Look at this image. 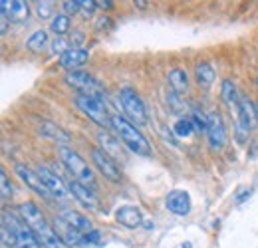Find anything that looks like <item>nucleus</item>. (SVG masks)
I'll list each match as a JSON object with an SVG mask.
<instances>
[{"label":"nucleus","instance_id":"obj_13","mask_svg":"<svg viewBox=\"0 0 258 248\" xmlns=\"http://www.w3.org/2000/svg\"><path fill=\"white\" fill-rule=\"evenodd\" d=\"M36 173L40 175V179L44 181V185L48 187V191L52 193V197H56V199H64L66 193H68V189H66L64 181H62L54 171H50L46 165H40V167L36 169Z\"/></svg>","mask_w":258,"mask_h":248},{"label":"nucleus","instance_id":"obj_17","mask_svg":"<svg viewBox=\"0 0 258 248\" xmlns=\"http://www.w3.org/2000/svg\"><path fill=\"white\" fill-rule=\"evenodd\" d=\"M90 60V52L84 50V48H72L68 50L64 56H60V66L64 70H70V72H76L80 66L88 64Z\"/></svg>","mask_w":258,"mask_h":248},{"label":"nucleus","instance_id":"obj_25","mask_svg":"<svg viewBox=\"0 0 258 248\" xmlns=\"http://www.w3.org/2000/svg\"><path fill=\"white\" fill-rule=\"evenodd\" d=\"M97 139H99V143L103 145V151H105L107 155H111V157L119 155V145H117V141H113V139H111V135H109V133L101 131V133H97Z\"/></svg>","mask_w":258,"mask_h":248},{"label":"nucleus","instance_id":"obj_30","mask_svg":"<svg viewBox=\"0 0 258 248\" xmlns=\"http://www.w3.org/2000/svg\"><path fill=\"white\" fill-rule=\"evenodd\" d=\"M191 121H193V127L197 129V131H205V133H207V127H209V117H205V115H203V111H193Z\"/></svg>","mask_w":258,"mask_h":248},{"label":"nucleus","instance_id":"obj_7","mask_svg":"<svg viewBox=\"0 0 258 248\" xmlns=\"http://www.w3.org/2000/svg\"><path fill=\"white\" fill-rule=\"evenodd\" d=\"M76 105H78V109H82L99 127H111V115L107 113V107H105L103 99L88 97V95H78L76 97Z\"/></svg>","mask_w":258,"mask_h":248},{"label":"nucleus","instance_id":"obj_33","mask_svg":"<svg viewBox=\"0 0 258 248\" xmlns=\"http://www.w3.org/2000/svg\"><path fill=\"white\" fill-rule=\"evenodd\" d=\"M80 4H82V10H84V14H86V16H92V14H94V10L97 8L96 0H82Z\"/></svg>","mask_w":258,"mask_h":248},{"label":"nucleus","instance_id":"obj_14","mask_svg":"<svg viewBox=\"0 0 258 248\" xmlns=\"http://www.w3.org/2000/svg\"><path fill=\"white\" fill-rule=\"evenodd\" d=\"M167 209L177 217H187L191 213V197L187 191H171L167 195Z\"/></svg>","mask_w":258,"mask_h":248},{"label":"nucleus","instance_id":"obj_21","mask_svg":"<svg viewBox=\"0 0 258 248\" xmlns=\"http://www.w3.org/2000/svg\"><path fill=\"white\" fill-rule=\"evenodd\" d=\"M40 135H44V137H50V139H54V141H58V143H70V135L66 133L64 129H60L58 125L50 123V121H42L40 125Z\"/></svg>","mask_w":258,"mask_h":248},{"label":"nucleus","instance_id":"obj_1","mask_svg":"<svg viewBox=\"0 0 258 248\" xmlns=\"http://www.w3.org/2000/svg\"><path fill=\"white\" fill-rule=\"evenodd\" d=\"M2 244L6 248H42L32 228L22 220V217L2 211Z\"/></svg>","mask_w":258,"mask_h":248},{"label":"nucleus","instance_id":"obj_32","mask_svg":"<svg viewBox=\"0 0 258 248\" xmlns=\"http://www.w3.org/2000/svg\"><path fill=\"white\" fill-rule=\"evenodd\" d=\"M62 10H64V14H78L80 10H82V4H80V0H66L62 2Z\"/></svg>","mask_w":258,"mask_h":248},{"label":"nucleus","instance_id":"obj_4","mask_svg":"<svg viewBox=\"0 0 258 248\" xmlns=\"http://www.w3.org/2000/svg\"><path fill=\"white\" fill-rule=\"evenodd\" d=\"M60 159H62L66 169L70 171V175H72L76 181H80L82 185H86V187L96 185L94 171L90 169V165L84 161V157L80 155L78 151H74V149L68 147V145H60Z\"/></svg>","mask_w":258,"mask_h":248},{"label":"nucleus","instance_id":"obj_36","mask_svg":"<svg viewBox=\"0 0 258 248\" xmlns=\"http://www.w3.org/2000/svg\"><path fill=\"white\" fill-rule=\"evenodd\" d=\"M111 26V18H107V16H101L99 20H97V28L99 30H103V28H109Z\"/></svg>","mask_w":258,"mask_h":248},{"label":"nucleus","instance_id":"obj_22","mask_svg":"<svg viewBox=\"0 0 258 248\" xmlns=\"http://www.w3.org/2000/svg\"><path fill=\"white\" fill-rule=\"evenodd\" d=\"M195 76H197V82H199L203 88H211V86L215 84V78H217L213 66L209 62L199 64V66L195 68Z\"/></svg>","mask_w":258,"mask_h":248},{"label":"nucleus","instance_id":"obj_3","mask_svg":"<svg viewBox=\"0 0 258 248\" xmlns=\"http://www.w3.org/2000/svg\"><path fill=\"white\" fill-rule=\"evenodd\" d=\"M111 129L115 131V135L125 143V147L131 149L137 155H151V145L145 139V135L137 129V125H133L127 117L121 115H111Z\"/></svg>","mask_w":258,"mask_h":248},{"label":"nucleus","instance_id":"obj_12","mask_svg":"<svg viewBox=\"0 0 258 248\" xmlns=\"http://www.w3.org/2000/svg\"><path fill=\"white\" fill-rule=\"evenodd\" d=\"M0 12L8 22H24L30 14V6L28 2L22 0H2L0 2Z\"/></svg>","mask_w":258,"mask_h":248},{"label":"nucleus","instance_id":"obj_28","mask_svg":"<svg viewBox=\"0 0 258 248\" xmlns=\"http://www.w3.org/2000/svg\"><path fill=\"white\" fill-rule=\"evenodd\" d=\"M36 14H38V18H42V20L52 18V14H54V2H38V4H36ZM52 20H54V18H52Z\"/></svg>","mask_w":258,"mask_h":248},{"label":"nucleus","instance_id":"obj_2","mask_svg":"<svg viewBox=\"0 0 258 248\" xmlns=\"http://www.w3.org/2000/svg\"><path fill=\"white\" fill-rule=\"evenodd\" d=\"M18 213H20L22 220L32 228L36 238L40 240V244L44 248H64L66 246L64 242H62V238L56 234L54 226L48 224V220L44 218L42 211L38 209L36 203H30V201H28V203H22V205L18 207Z\"/></svg>","mask_w":258,"mask_h":248},{"label":"nucleus","instance_id":"obj_11","mask_svg":"<svg viewBox=\"0 0 258 248\" xmlns=\"http://www.w3.org/2000/svg\"><path fill=\"white\" fill-rule=\"evenodd\" d=\"M16 175L24 181V185L30 187L34 193H38L40 197H44V199H52V193L48 191V187L44 185V181L40 179V175L32 171V169H28L26 165H22V163H18L16 165Z\"/></svg>","mask_w":258,"mask_h":248},{"label":"nucleus","instance_id":"obj_27","mask_svg":"<svg viewBox=\"0 0 258 248\" xmlns=\"http://www.w3.org/2000/svg\"><path fill=\"white\" fill-rule=\"evenodd\" d=\"M195 131L193 127V121H191V117H187V119H179L177 123L173 125V133L177 135V137H191Z\"/></svg>","mask_w":258,"mask_h":248},{"label":"nucleus","instance_id":"obj_5","mask_svg":"<svg viewBox=\"0 0 258 248\" xmlns=\"http://www.w3.org/2000/svg\"><path fill=\"white\" fill-rule=\"evenodd\" d=\"M119 103L123 107V113L133 125L147 123V107L141 95L135 92L133 88H123L119 92Z\"/></svg>","mask_w":258,"mask_h":248},{"label":"nucleus","instance_id":"obj_9","mask_svg":"<svg viewBox=\"0 0 258 248\" xmlns=\"http://www.w3.org/2000/svg\"><path fill=\"white\" fill-rule=\"evenodd\" d=\"M207 139L211 149L221 151L226 145V127L221 117V113H211L209 115V127H207Z\"/></svg>","mask_w":258,"mask_h":248},{"label":"nucleus","instance_id":"obj_8","mask_svg":"<svg viewBox=\"0 0 258 248\" xmlns=\"http://www.w3.org/2000/svg\"><path fill=\"white\" fill-rule=\"evenodd\" d=\"M92 159H94V165L97 167V171L111 183H121V169L117 165V161L111 155H107L103 149L96 147L92 151Z\"/></svg>","mask_w":258,"mask_h":248},{"label":"nucleus","instance_id":"obj_15","mask_svg":"<svg viewBox=\"0 0 258 248\" xmlns=\"http://www.w3.org/2000/svg\"><path fill=\"white\" fill-rule=\"evenodd\" d=\"M70 193L74 195V199L84 207V209H90V211H96L97 209V199L94 197V193L90 191V187L82 185L80 181H70Z\"/></svg>","mask_w":258,"mask_h":248},{"label":"nucleus","instance_id":"obj_35","mask_svg":"<svg viewBox=\"0 0 258 248\" xmlns=\"http://www.w3.org/2000/svg\"><path fill=\"white\" fill-rule=\"evenodd\" d=\"M82 42H84V34H82V32H74V36H72V44H74V48H80Z\"/></svg>","mask_w":258,"mask_h":248},{"label":"nucleus","instance_id":"obj_31","mask_svg":"<svg viewBox=\"0 0 258 248\" xmlns=\"http://www.w3.org/2000/svg\"><path fill=\"white\" fill-rule=\"evenodd\" d=\"M68 50H72V48H70V42L66 40L64 36H62V38H56V40L52 42V52H54V54L64 56Z\"/></svg>","mask_w":258,"mask_h":248},{"label":"nucleus","instance_id":"obj_26","mask_svg":"<svg viewBox=\"0 0 258 248\" xmlns=\"http://www.w3.org/2000/svg\"><path fill=\"white\" fill-rule=\"evenodd\" d=\"M70 16H66V14H58V16H54V20L50 22V30L54 32V34H58L60 38L64 36L66 32L70 30Z\"/></svg>","mask_w":258,"mask_h":248},{"label":"nucleus","instance_id":"obj_34","mask_svg":"<svg viewBox=\"0 0 258 248\" xmlns=\"http://www.w3.org/2000/svg\"><path fill=\"white\" fill-rule=\"evenodd\" d=\"M97 240H99V232H97V230H92L90 234L84 236V242H86V244H94Z\"/></svg>","mask_w":258,"mask_h":248},{"label":"nucleus","instance_id":"obj_24","mask_svg":"<svg viewBox=\"0 0 258 248\" xmlns=\"http://www.w3.org/2000/svg\"><path fill=\"white\" fill-rule=\"evenodd\" d=\"M221 97H223V101L228 103V105H234V103L238 105L240 95H238V90H236L234 82H230V80L223 82V86H221Z\"/></svg>","mask_w":258,"mask_h":248},{"label":"nucleus","instance_id":"obj_6","mask_svg":"<svg viewBox=\"0 0 258 248\" xmlns=\"http://www.w3.org/2000/svg\"><path fill=\"white\" fill-rule=\"evenodd\" d=\"M66 84H68L70 88H74L80 95L105 99V92H103L101 84L97 82L94 76H90L88 72H82V70L68 72V76H66Z\"/></svg>","mask_w":258,"mask_h":248},{"label":"nucleus","instance_id":"obj_29","mask_svg":"<svg viewBox=\"0 0 258 248\" xmlns=\"http://www.w3.org/2000/svg\"><path fill=\"white\" fill-rule=\"evenodd\" d=\"M0 187H2V191H0L2 201H8L10 195H12V185H10V179H8V175H6L4 169H0Z\"/></svg>","mask_w":258,"mask_h":248},{"label":"nucleus","instance_id":"obj_16","mask_svg":"<svg viewBox=\"0 0 258 248\" xmlns=\"http://www.w3.org/2000/svg\"><path fill=\"white\" fill-rule=\"evenodd\" d=\"M258 121V111L256 107L250 103V99L246 97H240L238 101V123L242 131H250Z\"/></svg>","mask_w":258,"mask_h":248},{"label":"nucleus","instance_id":"obj_18","mask_svg":"<svg viewBox=\"0 0 258 248\" xmlns=\"http://www.w3.org/2000/svg\"><path fill=\"white\" fill-rule=\"evenodd\" d=\"M115 218L119 224H123L125 228H139L141 222H143V215L137 207H131V205H125V207H119L115 211Z\"/></svg>","mask_w":258,"mask_h":248},{"label":"nucleus","instance_id":"obj_23","mask_svg":"<svg viewBox=\"0 0 258 248\" xmlns=\"http://www.w3.org/2000/svg\"><path fill=\"white\" fill-rule=\"evenodd\" d=\"M48 32L46 30H36L28 38V42H26V46H28V50H32L36 54H40V52H44L46 48H48Z\"/></svg>","mask_w":258,"mask_h":248},{"label":"nucleus","instance_id":"obj_20","mask_svg":"<svg viewBox=\"0 0 258 248\" xmlns=\"http://www.w3.org/2000/svg\"><path fill=\"white\" fill-rule=\"evenodd\" d=\"M169 84H171V88H173V92L177 93H185L189 90V76H187V72L185 70H181V68H175V70H171L169 72Z\"/></svg>","mask_w":258,"mask_h":248},{"label":"nucleus","instance_id":"obj_37","mask_svg":"<svg viewBox=\"0 0 258 248\" xmlns=\"http://www.w3.org/2000/svg\"><path fill=\"white\" fill-rule=\"evenodd\" d=\"M96 6L101 8V10H111V8H113V2H111V0H105V2H103V0H96Z\"/></svg>","mask_w":258,"mask_h":248},{"label":"nucleus","instance_id":"obj_38","mask_svg":"<svg viewBox=\"0 0 258 248\" xmlns=\"http://www.w3.org/2000/svg\"><path fill=\"white\" fill-rule=\"evenodd\" d=\"M135 6H139V8H145V6H147V2H137V0H135Z\"/></svg>","mask_w":258,"mask_h":248},{"label":"nucleus","instance_id":"obj_39","mask_svg":"<svg viewBox=\"0 0 258 248\" xmlns=\"http://www.w3.org/2000/svg\"><path fill=\"white\" fill-rule=\"evenodd\" d=\"M256 111H258V103H256Z\"/></svg>","mask_w":258,"mask_h":248},{"label":"nucleus","instance_id":"obj_10","mask_svg":"<svg viewBox=\"0 0 258 248\" xmlns=\"http://www.w3.org/2000/svg\"><path fill=\"white\" fill-rule=\"evenodd\" d=\"M52 226L56 230V234L62 238V242L68 246H80V244H86L84 242V232H80L78 228H74L70 222H66L62 217H56L52 220Z\"/></svg>","mask_w":258,"mask_h":248},{"label":"nucleus","instance_id":"obj_19","mask_svg":"<svg viewBox=\"0 0 258 248\" xmlns=\"http://www.w3.org/2000/svg\"><path fill=\"white\" fill-rule=\"evenodd\" d=\"M66 222H70L74 228H78L80 232H84V234H90L92 230H94V226H92V220L88 217H84L82 213H76V211H64V215H62Z\"/></svg>","mask_w":258,"mask_h":248},{"label":"nucleus","instance_id":"obj_40","mask_svg":"<svg viewBox=\"0 0 258 248\" xmlns=\"http://www.w3.org/2000/svg\"><path fill=\"white\" fill-rule=\"evenodd\" d=\"M256 82H258V80H256Z\"/></svg>","mask_w":258,"mask_h":248}]
</instances>
